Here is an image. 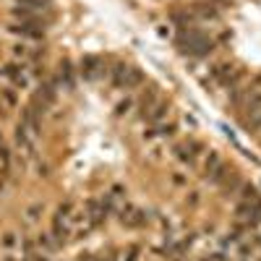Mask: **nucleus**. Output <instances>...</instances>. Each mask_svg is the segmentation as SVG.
I'll use <instances>...</instances> for the list:
<instances>
[{
  "mask_svg": "<svg viewBox=\"0 0 261 261\" xmlns=\"http://www.w3.org/2000/svg\"><path fill=\"white\" fill-rule=\"evenodd\" d=\"M178 47H180V53H188L193 58H204L214 50V42H212V37H206L199 29H183L178 34Z\"/></svg>",
  "mask_w": 261,
  "mask_h": 261,
  "instance_id": "f257e3e1",
  "label": "nucleus"
},
{
  "mask_svg": "<svg viewBox=\"0 0 261 261\" xmlns=\"http://www.w3.org/2000/svg\"><path fill=\"white\" fill-rule=\"evenodd\" d=\"M201 172H204V180H209V183H214V186H220L222 178L230 172V167H227V162L222 160L220 151L209 149V151H204V157H201Z\"/></svg>",
  "mask_w": 261,
  "mask_h": 261,
  "instance_id": "f03ea898",
  "label": "nucleus"
},
{
  "mask_svg": "<svg viewBox=\"0 0 261 261\" xmlns=\"http://www.w3.org/2000/svg\"><path fill=\"white\" fill-rule=\"evenodd\" d=\"M110 81L118 89H136V86L144 84V73L136 68V65L128 63H118L115 68H110Z\"/></svg>",
  "mask_w": 261,
  "mask_h": 261,
  "instance_id": "7ed1b4c3",
  "label": "nucleus"
},
{
  "mask_svg": "<svg viewBox=\"0 0 261 261\" xmlns=\"http://www.w3.org/2000/svg\"><path fill=\"white\" fill-rule=\"evenodd\" d=\"M204 144L201 141H196V139H186V141H180V144H175L172 146V154H175V160H180L186 167H196L201 162V157H204Z\"/></svg>",
  "mask_w": 261,
  "mask_h": 261,
  "instance_id": "20e7f679",
  "label": "nucleus"
},
{
  "mask_svg": "<svg viewBox=\"0 0 261 261\" xmlns=\"http://www.w3.org/2000/svg\"><path fill=\"white\" fill-rule=\"evenodd\" d=\"M8 29L18 37H27V39H42L47 32V21H13Z\"/></svg>",
  "mask_w": 261,
  "mask_h": 261,
  "instance_id": "39448f33",
  "label": "nucleus"
},
{
  "mask_svg": "<svg viewBox=\"0 0 261 261\" xmlns=\"http://www.w3.org/2000/svg\"><path fill=\"white\" fill-rule=\"evenodd\" d=\"M118 217L125 227H144L149 222V214L139 206H130V204H120L118 206Z\"/></svg>",
  "mask_w": 261,
  "mask_h": 261,
  "instance_id": "423d86ee",
  "label": "nucleus"
},
{
  "mask_svg": "<svg viewBox=\"0 0 261 261\" xmlns=\"http://www.w3.org/2000/svg\"><path fill=\"white\" fill-rule=\"evenodd\" d=\"M167 113H170V102L165 97H160L154 105H149V107H144V110H139L141 120L149 123V125H157V123L167 120Z\"/></svg>",
  "mask_w": 261,
  "mask_h": 261,
  "instance_id": "0eeeda50",
  "label": "nucleus"
},
{
  "mask_svg": "<svg viewBox=\"0 0 261 261\" xmlns=\"http://www.w3.org/2000/svg\"><path fill=\"white\" fill-rule=\"evenodd\" d=\"M81 73H84L86 79H99V76H105V73H110V68L105 65L102 58L86 55V58H81Z\"/></svg>",
  "mask_w": 261,
  "mask_h": 261,
  "instance_id": "6e6552de",
  "label": "nucleus"
},
{
  "mask_svg": "<svg viewBox=\"0 0 261 261\" xmlns=\"http://www.w3.org/2000/svg\"><path fill=\"white\" fill-rule=\"evenodd\" d=\"M18 105V89H13V86H0V110H13V107Z\"/></svg>",
  "mask_w": 261,
  "mask_h": 261,
  "instance_id": "1a4fd4ad",
  "label": "nucleus"
},
{
  "mask_svg": "<svg viewBox=\"0 0 261 261\" xmlns=\"http://www.w3.org/2000/svg\"><path fill=\"white\" fill-rule=\"evenodd\" d=\"M160 97H162V94H160V89H157L154 84H149V89H144V92H141V97H139V110H144V107H149V105H154Z\"/></svg>",
  "mask_w": 261,
  "mask_h": 261,
  "instance_id": "9d476101",
  "label": "nucleus"
},
{
  "mask_svg": "<svg viewBox=\"0 0 261 261\" xmlns=\"http://www.w3.org/2000/svg\"><path fill=\"white\" fill-rule=\"evenodd\" d=\"M42 212H45V204H32V206L24 212V220H27L29 225H34L39 217H42Z\"/></svg>",
  "mask_w": 261,
  "mask_h": 261,
  "instance_id": "9b49d317",
  "label": "nucleus"
},
{
  "mask_svg": "<svg viewBox=\"0 0 261 261\" xmlns=\"http://www.w3.org/2000/svg\"><path fill=\"white\" fill-rule=\"evenodd\" d=\"M136 107V99L134 97H125V99H120L118 105H115V113L118 115H130V110Z\"/></svg>",
  "mask_w": 261,
  "mask_h": 261,
  "instance_id": "f8f14e48",
  "label": "nucleus"
},
{
  "mask_svg": "<svg viewBox=\"0 0 261 261\" xmlns=\"http://www.w3.org/2000/svg\"><path fill=\"white\" fill-rule=\"evenodd\" d=\"M118 261H139V246H128V248L118 256Z\"/></svg>",
  "mask_w": 261,
  "mask_h": 261,
  "instance_id": "ddd939ff",
  "label": "nucleus"
},
{
  "mask_svg": "<svg viewBox=\"0 0 261 261\" xmlns=\"http://www.w3.org/2000/svg\"><path fill=\"white\" fill-rule=\"evenodd\" d=\"M16 243H18V235H16V232H6V238H3V248L11 251Z\"/></svg>",
  "mask_w": 261,
  "mask_h": 261,
  "instance_id": "4468645a",
  "label": "nucleus"
},
{
  "mask_svg": "<svg viewBox=\"0 0 261 261\" xmlns=\"http://www.w3.org/2000/svg\"><path fill=\"white\" fill-rule=\"evenodd\" d=\"M94 261H118V256H115V253H113V251H107V253H105V251H102V253H99V256H94Z\"/></svg>",
  "mask_w": 261,
  "mask_h": 261,
  "instance_id": "2eb2a0df",
  "label": "nucleus"
},
{
  "mask_svg": "<svg viewBox=\"0 0 261 261\" xmlns=\"http://www.w3.org/2000/svg\"><path fill=\"white\" fill-rule=\"evenodd\" d=\"M172 183H175V186H186V175H180V172H175V175H172Z\"/></svg>",
  "mask_w": 261,
  "mask_h": 261,
  "instance_id": "dca6fc26",
  "label": "nucleus"
},
{
  "mask_svg": "<svg viewBox=\"0 0 261 261\" xmlns=\"http://www.w3.org/2000/svg\"><path fill=\"white\" fill-rule=\"evenodd\" d=\"M191 206H196V204H199V193H196V191H191V196H188V199H186Z\"/></svg>",
  "mask_w": 261,
  "mask_h": 261,
  "instance_id": "f3484780",
  "label": "nucleus"
},
{
  "mask_svg": "<svg viewBox=\"0 0 261 261\" xmlns=\"http://www.w3.org/2000/svg\"><path fill=\"white\" fill-rule=\"evenodd\" d=\"M76 261H94V256H92V253H81Z\"/></svg>",
  "mask_w": 261,
  "mask_h": 261,
  "instance_id": "a211bd4d",
  "label": "nucleus"
},
{
  "mask_svg": "<svg viewBox=\"0 0 261 261\" xmlns=\"http://www.w3.org/2000/svg\"><path fill=\"white\" fill-rule=\"evenodd\" d=\"M0 146H3V136H0Z\"/></svg>",
  "mask_w": 261,
  "mask_h": 261,
  "instance_id": "6ab92c4d",
  "label": "nucleus"
}]
</instances>
